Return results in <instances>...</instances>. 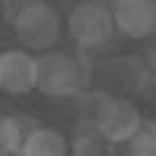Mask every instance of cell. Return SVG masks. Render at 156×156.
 <instances>
[{"label":"cell","instance_id":"6da1fadb","mask_svg":"<svg viewBox=\"0 0 156 156\" xmlns=\"http://www.w3.org/2000/svg\"><path fill=\"white\" fill-rule=\"evenodd\" d=\"M37 59V90L44 97H78L87 87V62L72 53H59V50H47Z\"/></svg>","mask_w":156,"mask_h":156},{"label":"cell","instance_id":"7a4b0ae2","mask_svg":"<svg viewBox=\"0 0 156 156\" xmlns=\"http://www.w3.org/2000/svg\"><path fill=\"white\" fill-rule=\"evenodd\" d=\"M69 34L81 50H100L112 41L115 34V22H112V9L97 3V0H78L69 9Z\"/></svg>","mask_w":156,"mask_h":156},{"label":"cell","instance_id":"3957f363","mask_svg":"<svg viewBox=\"0 0 156 156\" xmlns=\"http://www.w3.org/2000/svg\"><path fill=\"white\" fill-rule=\"evenodd\" d=\"M12 28H16V37H19L22 50H41V53H47L62 34V19L50 3H41L28 12H22L19 19H12Z\"/></svg>","mask_w":156,"mask_h":156},{"label":"cell","instance_id":"277c9868","mask_svg":"<svg viewBox=\"0 0 156 156\" xmlns=\"http://www.w3.org/2000/svg\"><path fill=\"white\" fill-rule=\"evenodd\" d=\"M0 90L9 97H22L37 90V59L22 47L0 53Z\"/></svg>","mask_w":156,"mask_h":156},{"label":"cell","instance_id":"5b68a950","mask_svg":"<svg viewBox=\"0 0 156 156\" xmlns=\"http://www.w3.org/2000/svg\"><path fill=\"white\" fill-rule=\"evenodd\" d=\"M109 9L122 37L147 41L156 34V0H115Z\"/></svg>","mask_w":156,"mask_h":156},{"label":"cell","instance_id":"8992f818","mask_svg":"<svg viewBox=\"0 0 156 156\" xmlns=\"http://www.w3.org/2000/svg\"><path fill=\"white\" fill-rule=\"evenodd\" d=\"M140 122H144V115H140V109L131 100L109 97L106 109H103L100 119H97V128H100V134H103L106 144H128V140L134 137V131L140 128Z\"/></svg>","mask_w":156,"mask_h":156},{"label":"cell","instance_id":"52a82bcc","mask_svg":"<svg viewBox=\"0 0 156 156\" xmlns=\"http://www.w3.org/2000/svg\"><path fill=\"white\" fill-rule=\"evenodd\" d=\"M19 156H69V137L59 128L50 125H34L22 137Z\"/></svg>","mask_w":156,"mask_h":156},{"label":"cell","instance_id":"ba28073f","mask_svg":"<svg viewBox=\"0 0 156 156\" xmlns=\"http://www.w3.org/2000/svg\"><path fill=\"white\" fill-rule=\"evenodd\" d=\"M34 128L31 119H22V115H0V156H12L19 153L22 137Z\"/></svg>","mask_w":156,"mask_h":156},{"label":"cell","instance_id":"9c48e42d","mask_svg":"<svg viewBox=\"0 0 156 156\" xmlns=\"http://www.w3.org/2000/svg\"><path fill=\"white\" fill-rule=\"evenodd\" d=\"M106 140H103L97 122H78L72 134V156H103Z\"/></svg>","mask_w":156,"mask_h":156},{"label":"cell","instance_id":"30bf717a","mask_svg":"<svg viewBox=\"0 0 156 156\" xmlns=\"http://www.w3.org/2000/svg\"><path fill=\"white\" fill-rule=\"evenodd\" d=\"M128 153H140V156H156V119H144L134 137L128 140Z\"/></svg>","mask_w":156,"mask_h":156},{"label":"cell","instance_id":"8fae6325","mask_svg":"<svg viewBox=\"0 0 156 156\" xmlns=\"http://www.w3.org/2000/svg\"><path fill=\"white\" fill-rule=\"evenodd\" d=\"M78 103H81V106H78V115H81V119L78 122H97L100 119V112L106 109V103H109V94H78Z\"/></svg>","mask_w":156,"mask_h":156},{"label":"cell","instance_id":"7c38bea8","mask_svg":"<svg viewBox=\"0 0 156 156\" xmlns=\"http://www.w3.org/2000/svg\"><path fill=\"white\" fill-rule=\"evenodd\" d=\"M41 3H47V0H3V12H6V19L12 22V19H19L22 12H28V9H34V6H41Z\"/></svg>","mask_w":156,"mask_h":156},{"label":"cell","instance_id":"4fadbf2b","mask_svg":"<svg viewBox=\"0 0 156 156\" xmlns=\"http://www.w3.org/2000/svg\"><path fill=\"white\" fill-rule=\"evenodd\" d=\"M147 62L156 69V34H153V41H150V50H147Z\"/></svg>","mask_w":156,"mask_h":156},{"label":"cell","instance_id":"5bb4252c","mask_svg":"<svg viewBox=\"0 0 156 156\" xmlns=\"http://www.w3.org/2000/svg\"><path fill=\"white\" fill-rule=\"evenodd\" d=\"M97 3H103V6H112V3H115V0H97Z\"/></svg>","mask_w":156,"mask_h":156},{"label":"cell","instance_id":"9a60e30c","mask_svg":"<svg viewBox=\"0 0 156 156\" xmlns=\"http://www.w3.org/2000/svg\"><path fill=\"white\" fill-rule=\"evenodd\" d=\"M0 3H3V0H0Z\"/></svg>","mask_w":156,"mask_h":156}]
</instances>
